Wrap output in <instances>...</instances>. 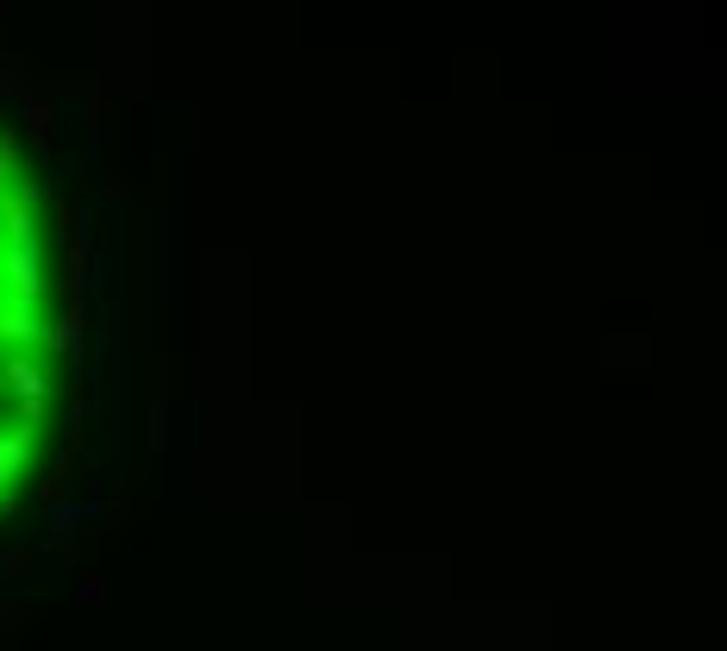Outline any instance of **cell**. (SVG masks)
I'll use <instances>...</instances> for the list:
<instances>
[{
  "mask_svg": "<svg viewBox=\"0 0 727 651\" xmlns=\"http://www.w3.org/2000/svg\"><path fill=\"white\" fill-rule=\"evenodd\" d=\"M88 520H100V489H88L82 501H50V539H57V545L75 539Z\"/></svg>",
  "mask_w": 727,
  "mask_h": 651,
  "instance_id": "obj_1",
  "label": "cell"
},
{
  "mask_svg": "<svg viewBox=\"0 0 727 651\" xmlns=\"http://www.w3.org/2000/svg\"><path fill=\"white\" fill-rule=\"evenodd\" d=\"M7 389L20 395L25 420H38V414H45V370H38L32 357H13V364H7Z\"/></svg>",
  "mask_w": 727,
  "mask_h": 651,
  "instance_id": "obj_2",
  "label": "cell"
},
{
  "mask_svg": "<svg viewBox=\"0 0 727 651\" xmlns=\"http://www.w3.org/2000/svg\"><path fill=\"white\" fill-rule=\"evenodd\" d=\"M82 339H88V326H82V300H75L57 326H45V332H38V345L57 351V357H75V351H82Z\"/></svg>",
  "mask_w": 727,
  "mask_h": 651,
  "instance_id": "obj_3",
  "label": "cell"
},
{
  "mask_svg": "<svg viewBox=\"0 0 727 651\" xmlns=\"http://www.w3.org/2000/svg\"><path fill=\"white\" fill-rule=\"evenodd\" d=\"M25 457H32V426L0 432V482H13V476L25 470Z\"/></svg>",
  "mask_w": 727,
  "mask_h": 651,
  "instance_id": "obj_4",
  "label": "cell"
},
{
  "mask_svg": "<svg viewBox=\"0 0 727 651\" xmlns=\"http://www.w3.org/2000/svg\"><path fill=\"white\" fill-rule=\"evenodd\" d=\"M100 595H107L100 570H82V582H75V601H82V607H100Z\"/></svg>",
  "mask_w": 727,
  "mask_h": 651,
  "instance_id": "obj_5",
  "label": "cell"
},
{
  "mask_svg": "<svg viewBox=\"0 0 727 651\" xmlns=\"http://www.w3.org/2000/svg\"><path fill=\"white\" fill-rule=\"evenodd\" d=\"M7 182H13V138L0 132V188H7Z\"/></svg>",
  "mask_w": 727,
  "mask_h": 651,
  "instance_id": "obj_6",
  "label": "cell"
},
{
  "mask_svg": "<svg viewBox=\"0 0 727 651\" xmlns=\"http://www.w3.org/2000/svg\"><path fill=\"white\" fill-rule=\"evenodd\" d=\"M7 557H13V551H7V539H0V564H7Z\"/></svg>",
  "mask_w": 727,
  "mask_h": 651,
  "instance_id": "obj_7",
  "label": "cell"
},
{
  "mask_svg": "<svg viewBox=\"0 0 727 651\" xmlns=\"http://www.w3.org/2000/svg\"><path fill=\"white\" fill-rule=\"evenodd\" d=\"M0 282H7V257H0Z\"/></svg>",
  "mask_w": 727,
  "mask_h": 651,
  "instance_id": "obj_8",
  "label": "cell"
},
{
  "mask_svg": "<svg viewBox=\"0 0 727 651\" xmlns=\"http://www.w3.org/2000/svg\"><path fill=\"white\" fill-rule=\"evenodd\" d=\"M0 75H7V63H0Z\"/></svg>",
  "mask_w": 727,
  "mask_h": 651,
  "instance_id": "obj_9",
  "label": "cell"
}]
</instances>
